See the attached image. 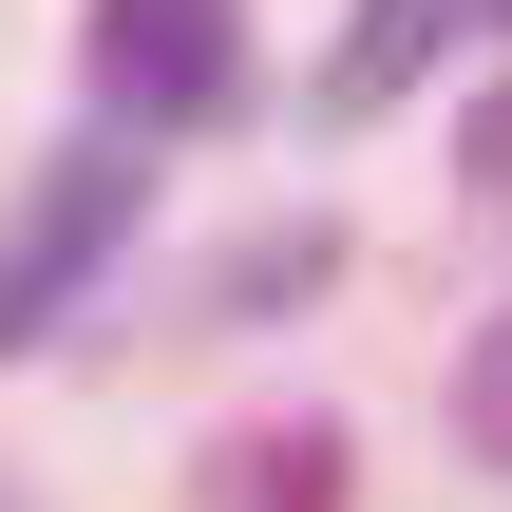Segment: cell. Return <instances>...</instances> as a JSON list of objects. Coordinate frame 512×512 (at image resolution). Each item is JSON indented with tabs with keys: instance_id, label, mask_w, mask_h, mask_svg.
Here are the masks:
<instances>
[{
	"instance_id": "cell-1",
	"label": "cell",
	"mask_w": 512,
	"mask_h": 512,
	"mask_svg": "<svg viewBox=\"0 0 512 512\" xmlns=\"http://www.w3.org/2000/svg\"><path fill=\"white\" fill-rule=\"evenodd\" d=\"M76 76H95V114L190 133V114H228V76H247V0H95V19H76Z\"/></svg>"
},
{
	"instance_id": "cell-2",
	"label": "cell",
	"mask_w": 512,
	"mask_h": 512,
	"mask_svg": "<svg viewBox=\"0 0 512 512\" xmlns=\"http://www.w3.org/2000/svg\"><path fill=\"white\" fill-rule=\"evenodd\" d=\"M114 247H133V152H57V171L0 209V361H19V342H38Z\"/></svg>"
},
{
	"instance_id": "cell-3",
	"label": "cell",
	"mask_w": 512,
	"mask_h": 512,
	"mask_svg": "<svg viewBox=\"0 0 512 512\" xmlns=\"http://www.w3.org/2000/svg\"><path fill=\"white\" fill-rule=\"evenodd\" d=\"M475 38H512V0H361V19H342V114L418 95V76H437V57H475Z\"/></svg>"
},
{
	"instance_id": "cell-4",
	"label": "cell",
	"mask_w": 512,
	"mask_h": 512,
	"mask_svg": "<svg viewBox=\"0 0 512 512\" xmlns=\"http://www.w3.org/2000/svg\"><path fill=\"white\" fill-rule=\"evenodd\" d=\"M456 456H494V475H512V323L456 361Z\"/></svg>"
},
{
	"instance_id": "cell-5",
	"label": "cell",
	"mask_w": 512,
	"mask_h": 512,
	"mask_svg": "<svg viewBox=\"0 0 512 512\" xmlns=\"http://www.w3.org/2000/svg\"><path fill=\"white\" fill-rule=\"evenodd\" d=\"M323 494H342L323 437H304V456H228V512H323Z\"/></svg>"
}]
</instances>
